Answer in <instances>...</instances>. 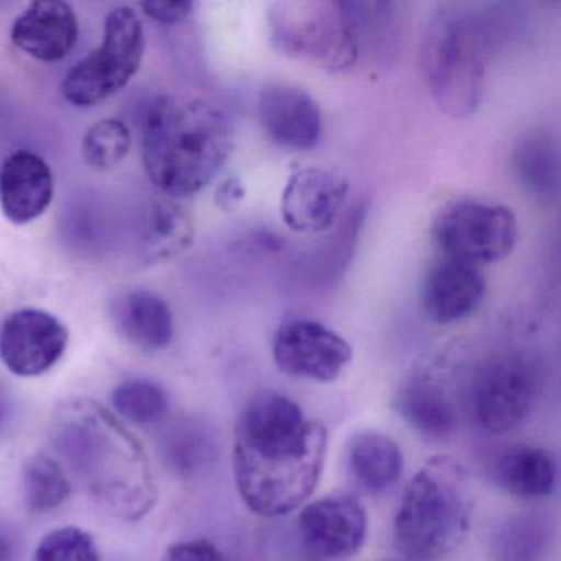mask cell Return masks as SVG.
<instances>
[{"label": "cell", "instance_id": "6da1fadb", "mask_svg": "<svg viewBox=\"0 0 561 561\" xmlns=\"http://www.w3.org/2000/svg\"><path fill=\"white\" fill-rule=\"evenodd\" d=\"M328 432L295 400L257 393L239 415L232 466L236 488L249 511L284 517L313 494L327 458Z\"/></svg>", "mask_w": 561, "mask_h": 561}, {"label": "cell", "instance_id": "7a4b0ae2", "mask_svg": "<svg viewBox=\"0 0 561 561\" xmlns=\"http://www.w3.org/2000/svg\"><path fill=\"white\" fill-rule=\"evenodd\" d=\"M58 461L111 514L139 520L152 511L157 488L142 446L93 400L58 407L51 426Z\"/></svg>", "mask_w": 561, "mask_h": 561}, {"label": "cell", "instance_id": "3957f363", "mask_svg": "<svg viewBox=\"0 0 561 561\" xmlns=\"http://www.w3.org/2000/svg\"><path fill=\"white\" fill-rule=\"evenodd\" d=\"M232 149L231 121L209 101L163 94L144 117V169L167 198H188L205 190L225 169Z\"/></svg>", "mask_w": 561, "mask_h": 561}, {"label": "cell", "instance_id": "277c9868", "mask_svg": "<svg viewBox=\"0 0 561 561\" xmlns=\"http://www.w3.org/2000/svg\"><path fill=\"white\" fill-rule=\"evenodd\" d=\"M471 527L468 474L445 456L430 459L413 474L393 522L400 557L433 561L448 557L466 540Z\"/></svg>", "mask_w": 561, "mask_h": 561}, {"label": "cell", "instance_id": "5b68a950", "mask_svg": "<svg viewBox=\"0 0 561 561\" xmlns=\"http://www.w3.org/2000/svg\"><path fill=\"white\" fill-rule=\"evenodd\" d=\"M491 37L484 22L461 5H443L426 27L422 65L439 110L455 119L471 116L484 96Z\"/></svg>", "mask_w": 561, "mask_h": 561}, {"label": "cell", "instance_id": "8992f818", "mask_svg": "<svg viewBox=\"0 0 561 561\" xmlns=\"http://www.w3.org/2000/svg\"><path fill=\"white\" fill-rule=\"evenodd\" d=\"M265 28L274 50L318 65L331 73L350 70L359 58L346 2H275L268 8Z\"/></svg>", "mask_w": 561, "mask_h": 561}, {"label": "cell", "instance_id": "52a82bcc", "mask_svg": "<svg viewBox=\"0 0 561 561\" xmlns=\"http://www.w3.org/2000/svg\"><path fill=\"white\" fill-rule=\"evenodd\" d=\"M146 55V32L133 8L113 9L104 21L101 44L75 65L61 94L77 107H91L116 96L134 80Z\"/></svg>", "mask_w": 561, "mask_h": 561}, {"label": "cell", "instance_id": "ba28073f", "mask_svg": "<svg viewBox=\"0 0 561 561\" xmlns=\"http://www.w3.org/2000/svg\"><path fill=\"white\" fill-rule=\"evenodd\" d=\"M538 392L540 373L534 359L518 351L492 354L472 374V419L489 435L514 432L530 419Z\"/></svg>", "mask_w": 561, "mask_h": 561}, {"label": "cell", "instance_id": "9c48e42d", "mask_svg": "<svg viewBox=\"0 0 561 561\" xmlns=\"http://www.w3.org/2000/svg\"><path fill=\"white\" fill-rule=\"evenodd\" d=\"M433 238L443 257L481 267L502 261L514 251L518 222L507 206L459 199L439 213Z\"/></svg>", "mask_w": 561, "mask_h": 561}, {"label": "cell", "instance_id": "30bf717a", "mask_svg": "<svg viewBox=\"0 0 561 561\" xmlns=\"http://www.w3.org/2000/svg\"><path fill=\"white\" fill-rule=\"evenodd\" d=\"M297 534L304 561L350 560L366 541V508L347 494L307 502L298 514Z\"/></svg>", "mask_w": 561, "mask_h": 561}, {"label": "cell", "instance_id": "8fae6325", "mask_svg": "<svg viewBox=\"0 0 561 561\" xmlns=\"http://www.w3.org/2000/svg\"><path fill=\"white\" fill-rule=\"evenodd\" d=\"M272 354L282 373L321 383L336 380L353 360V347L341 334L308 318L282 324Z\"/></svg>", "mask_w": 561, "mask_h": 561}, {"label": "cell", "instance_id": "7c38bea8", "mask_svg": "<svg viewBox=\"0 0 561 561\" xmlns=\"http://www.w3.org/2000/svg\"><path fill=\"white\" fill-rule=\"evenodd\" d=\"M68 341V328L50 311L22 308L0 328V359L15 376L38 377L57 366Z\"/></svg>", "mask_w": 561, "mask_h": 561}, {"label": "cell", "instance_id": "4fadbf2b", "mask_svg": "<svg viewBox=\"0 0 561 561\" xmlns=\"http://www.w3.org/2000/svg\"><path fill=\"white\" fill-rule=\"evenodd\" d=\"M350 185L343 176L320 167L295 172L282 193V219L297 232L333 228L346 205Z\"/></svg>", "mask_w": 561, "mask_h": 561}, {"label": "cell", "instance_id": "5bb4252c", "mask_svg": "<svg viewBox=\"0 0 561 561\" xmlns=\"http://www.w3.org/2000/svg\"><path fill=\"white\" fill-rule=\"evenodd\" d=\"M257 111L262 129L277 146L307 152L320 142V107L307 91L291 84H268L261 91Z\"/></svg>", "mask_w": 561, "mask_h": 561}, {"label": "cell", "instance_id": "9a60e30c", "mask_svg": "<svg viewBox=\"0 0 561 561\" xmlns=\"http://www.w3.org/2000/svg\"><path fill=\"white\" fill-rule=\"evenodd\" d=\"M485 290L488 284L481 267L443 257L423 278V311L433 323H459L481 308Z\"/></svg>", "mask_w": 561, "mask_h": 561}, {"label": "cell", "instance_id": "2e32d148", "mask_svg": "<svg viewBox=\"0 0 561 561\" xmlns=\"http://www.w3.org/2000/svg\"><path fill=\"white\" fill-rule=\"evenodd\" d=\"M80 22L73 8L61 0L32 2L11 28V41L34 60L57 64L77 47Z\"/></svg>", "mask_w": 561, "mask_h": 561}, {"label": "cell", "instance_id": "e0dca14e", "mask_svg": "<svg viewBox=\"0 0 561 561\" xmlns=\"http://www.w3.org/2000/svg\"><path fill=\"white\" fill-rule=\"evenodd\" d=\"M55 176L44 157L18 150L0 163V209L12 225L25 226L50 208Z\"/></svg>", "mask_w": 561, "mask_h": 561}, {"label": "cell", "instance_id": "ac0fdd59", "mask_svg": "<svg viewBox=\"0 0 561 561\" xmlns=\"http://www.w3.org/2000/svg\"><path fill=\"white\" fill-rule=\"evenodd\" d=\"M111 321L124 341L144 353L165 350L175 333L169 304L149 290H134L117 298L111 307Z\"/></svg>", "mask_w": 561, "mask_h": 561}, {"label": "cell", "instance_id": "d6986e66", "mask_svg": "<svg viewBox=\"0 0 561 561\" xmlns=\"http://www.w3.org/2000/svg\"><path fill=\"white\" fill-rule=\"evenodd\" d=\"M195 241V221L179 199L156 198L140 221L137 254L144 265H159L188 251Z\"/></svg>", "mask_w": 561, "mask_h": 561}, {"label": "cell", "instance_id": "ffe728a7", "mask_svg": "<svg viewBox=\"0 0 561 561\" xmlns=\"http://www.w3.org/2000/svg\"><path fill=\"white\" fill-rule=\"evenodd\" d=\"M396 409L403 422L426 439H446L458 428V410L432 380L412 379L400 389Z\"/></svg>", "mask_w": 561, "mask_h": 561}, {"label": "cell", "instance_id": "44dd1931", "mask_svg": "<svg viewBox=\"0 0 561 561\" xmlns=\"http://www.w3.org/2000/svg\"><path fill=\"white\" fill-rule=\"evenodd\" d=\"M347 466L354 481L373 494H382L399 482L403 456L390 436L374 430L356 433L347 445Z\"/></svg>", "mask_w": 561, "mask_h": 561}, {"label": "cell", "instance_id": "7402d4cb", "mask_svg": "<svg viewBox=\"0 0 561 561\" xmlns=\"http://www.w3.org/2000/svg\"><path fill=\"white\" fill-rule=\"evenodd\" d=\"M495 481L508 494L520 499H543L557 485V459L540 446H514L499 456Z\"/></svg>", "mask_w": 561, "mask_h": 561}, {"label": "cell", "instance_id": "603a6c76", "mask_svg": "<svg viewBox=\"0 0 561 561\" xmlns=\"http://www.w3.org/2000/svg\"><path fill=\"white\" fill-rule=\"evenodd\" d=\"M514 170L518 183L538 199H551L560 188V152L558 144L545 130L525 134L514 152Z\"/></svg>", "mask_w": 561, "mask_h": 561}, {"label": "cell", "instance_id": "cb8c5ba5", "mask_svg": "<svg viewBox=\"0 0 561 561\" xmlns=\"http://www.w3.org/2000/svg\"><path fill=\"white\" fill-rule=\"evenodd\" d=\"M551 543V530L545 518L520 514L507 518L492 535V560L543 561Z\"/></svg>", "mask_w": 561, "mask_h": 561}, {"label": "cell", "instance_id": "d4e9b609", "mask_svg": "<svg viewBox=\"0 0 561 561\" xmlns=\"http://www.w3.org/2000/svg\"><path fill=\"white\" fill-rule=\"evenodd\" d=\"M71 484L67 469L57 458L34 456L24 468V494L27 508L34 514H47L60 507Z\"/></svg>", "mask_w": 561, "mask_h": 561}, {"label": "cell", "instance_id": "484cf974", "mask_svg": "<svg viewBox=\"0 0 561 561\" xmlns=\"http://www.w3.org/2000/svg\"><path fill=\"white\" fill-rule=\"evenodd\" d=\"M133 147V134L126 123L116 117L93 124L84 134L81 156L84 163L100 172H110L126 160Z\"/></svg>", "mask_w": 561, "mask_h": 561}, {"label": "cell", "instance_id": "4316f807", "mask_svg": "<svg viewBox=\"0 0 561 561\" xmlns=\"http://www.w3.org/2000/svg\"><path fill=\"white\" fill-rule=\"evenodd\" d=\"M113 405L121 419L134 425H156L169 412V397L156 382L129 379L114 389Z\"/></svg>", "mask_w": 561, "mask_h": 561}, {"label": "cell", "instance_id": "83f0119b", "mask_svg": "<svg viewBox=\"0 0 561 561\" xmlns=\"http://www.w3.org/2000/svg\"><path fill=\"white\" fill-rule=\"evenodd\" d=\"M163 456L175 471L192 474L202 469L211 458L213 442L203 432L202 426L185 423V425L175 426L169 433Z\"/></svg>", "mask_w": 561, "mask_h": 561}, {"label": "cell", "instance_id": "f1b7e54d", "mask_svg": "<svg viewBox=\"0 0 561 561\" xmlns=\"http://www.w3.org/2000/svg\"><path fill=\"white\" fill-rule=\"evenodd\" d=\"M34 561H100L96 541L83 528L61 527L42 538Z\"/></svg>", "mask_w": 561, "mask_h": 561}, {"label": "cell", "instance_id": "f546056e", "mask_svg": "<svg viewBox=\"0 0 561 561\" xmlns=\"http://www.w3.org/2000/svg\"><path fill=\"white\" fill-rule=\"evenodd\" d=\"M162 561H228V558L215 543L202 538L170 545Z\"/></svg>", "mask_w": 561, "mask_h": 561}, {"label": "cell", "instance_id": "4dcf8cb0", "mask_svg": "<svg viewBox=\"0 0 561 561\" xmlns=\"http://www.w3.org/2000/svg\"><path fill=\"white\" fill-rule=\"evenodd\" d=\"M195 4L190 0H180V2H142L140 9L144 14L160 25H179L185 19L190 18Z\"/></svg>", "mask_w": 561, "mask_h": 561}, {"label": "cell", "instance_id": "1f68e13d", "mask_svg": "<svg viewBox=\"0 0 561 561\" xmlns=\"http://www.w3.org/2000/svg\"><path fill=\"white\" fill-rule=\"evenodd\" d=\"M242 198H244V190L238 180H228L219 186L218 193H216V203L222 209L234 208Z\"/></svg>", "mask_w": 561, "mask_h": 561}, {"label": "cell", "instance_id": "d6a6232c", "mask_svg": "<svg viewBox=\"0 0 561 561\" xmlns=\"http://www.w3.org/2000/svg\"><path fill=\"white\" fill-rule=\"evenodd\" d=\"M19 545L12 531L0 527V561H15L18 558Z\"/></svg>", "mask_w": 561, "mask_h": 561}, {"label": "cell", "instance_id": "836d02e7", "mask_svg": "<svg viewBox=\"0 0 561 561\" xmlns=\"http://www.w3.org/2000/svg\"><path fill=\"white\" fill-rule=\"evenodd\" d=\"M12 420V399L9 396L8 389L0 383V438L4 435L5 430L9 428V423Z\"/></svg>", "mask_w": 561, "mask_h": 561}, {"label": "cell", "instance_id": "e575fe53", "mask_svg": "<svg viewBox=\"0 0 561 561\" xmlns=\"http://www.w3.org/2000/svg\"><path fill=\"white\" fill-rule=\"evenodd\" d=\"M387 561H416V560H410V558L400 557V558H397V560H387Z\"/></svg>", "mask_w": 561, "mask_h": 561}]
</instances>
